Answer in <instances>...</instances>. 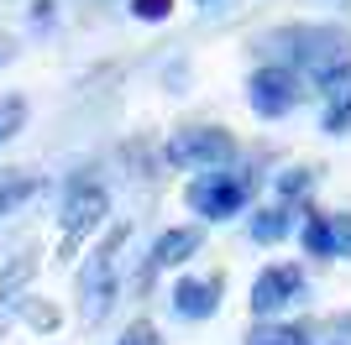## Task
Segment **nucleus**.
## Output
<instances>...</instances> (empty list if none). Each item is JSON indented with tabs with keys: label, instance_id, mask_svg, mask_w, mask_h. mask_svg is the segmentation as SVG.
Here are the masks:
<instances>
[{
	"label": "nucleus",
	"instance_id": "obj_20",
	"mask_svg": "<svg viewBox=\"0 0 351 345\" xmlns=\"http://www.w3.org/2000/svg\"><path fill=\"white\" fill-rule=\"evenodd\" d=\"M336 225V257H351V215H330Z\"/></svg>",
	"mask_w": 351,
	"mask_h": 345
},
{
	"label": "nucleus",
	"instance_id": "obj_23",
	"mask_svg": "<svg viewBox=\"0 0 351 345\" xmlns=\"http://www.w3.org/2000/svg\"><path fill=\"white\" fill-rule=\"evenodd\" d=\"M194 5H215V0H194Z\"/></svg>",
	"mask_w": 351,
	"mask_h": 345
},
{
	"label": "nucleus",
	"instance_id": "obj_10",
	"mask_svg": "<svg viewBox=\"0 0 351 345\" xmlns=\"http://www.w3.org/2000/svg\"><path fill=\"white\" fill-rule=\"evenodd\" d=\"M199 251H205V230H199V225H173V230H162L158 241H152L147 277L158 272V267H184V261L199 257Z\"/></svg>",
	"mask_w": 351,
	"mask_h": 345
},
{
	"label": "nucleus",
	"instance_id": "obj_17",
	"mask_svg": "<svg viewBox=\"0 0 351 345\" xmlns=\"http://www.w3.org/2000/svg\"><path fill=\"white\" fill-rule=\"evenodd\" d=\"M21 319H27L37 335H53V330H58V309H47V303L32 298V293H27V303H21Z\"/></svg>",
	"mask_w": 351,
	"mask_h": 345
},
{
	"label": "nucleus",
	"instance_id": "obj_8",
	"mask_svg": "<svg viewBox=\"0 0 351 345\" xmlns=\"http://www.w3.org/2000/svg\"><path fill=\"white\" fill-rule=\"evenodd\" d=\"M32 277H37V257H32V251H21V257H11L5 267H0V340H5V330L21 319V303H27Z\"/></svg>",
	"mask_w": 351,
	"mask_h": 345
},
{
	"label": "nucleus",
	"instance_id": "obj_6",
	"mask_svg": "<svg viewBox=\"0 0 351 345\" xmlns=\"http://www.w3.org/2000/svg\"><path fill=\"white\" fill-rule=\"evenodd\" d=\"M299 100H304V84H299V73H293L289 63H263V68L247 79V105H252V115H263V120H283Z\"/></svg>",
	"mask_w": 351,
	"mask_h": 345
},
{
	"label": "nucleus",
	"instance_id": "obj_7",
	"mask_svg": "<svg viewBox=\"0 0 351 345\" xmlns=\"http://www.w3.org/2000/svg\"><path fill=\"white\" fill-rule=\"evenodd\" d=\"M304 267H293V261H273V267H263L257 272V283H252V314L257 319H278L283 309H293V303L304 298Z\"/></svg>",
	"mask_w": 351,
	"mask_h": 345
},
{
	"label": "nucleus",
	"instance_id": "obj_19",
	"mask_svg": "<svg viewBox=\"0 0 351 345\" xmlns=\"http://www.w3.org/2000/svg\"><path fill=\"white\" fill-rule=\"evenodd\" d=\"M132 16L136 21H168V16H173V0H132Z\"/></svg>",
	"mask_w": 351,
	"mask_h": 345
},
{
	"label": "nucleus",
	"instance_id": "obj_16",
	"mask_svg": "<svg viewBox=\"0 0 351 345\" xmlns=\"http://www.w3.org/2000/svg\"><path fill=\"white\" fill-rule=\"evenodd\" d=\"M16 131H27V100L21 94H0V146L11 142Z\"/></svg>",
	"mask_w": 351,
	"mask_h": 345
},
{
	"label": "nucleus",
	"instance_id": "obj_1",
	"mask_svg": "<svg viewBox=\"0 0 351 345\" xmlns=\"http://www.w3.org/2000/svg\"><path fill=\"white\" fill-rule=\"evenodd\" d=\"M278 47H283V63L293 73H304L325 94L351 84V37L341 27H283Z\"/></svg>",
	"mask_w": 351,
	"mask_h": 345
},
{
	"label": "nucleus",
	"instance_id": "obj_14",
	"mask_svg": "<svg viewBox=\"0 0 351 345\" xmlns=\"http://www.w3.org/2000/svg\"><path fill=\"white\" fill-rule=\"evenodd\" d=\"M325 131L330 136H351V84H341V89H330L325 94Z\"/></svg>",
	"mask_w": 351,
	"mask_h": 345
},
{
	"label": "nucleus",
	"instance_id": "obj_2",
	"mask_svg": "<svg viewBox=\"0 0 351 345\" xmlns=\"http://www.w3.org/2000/svg\"><path fill=\"white\" fill-rule=\"evenodd\" d=\"M132 230L116 225L95 251H89L84 272H79V319L84 324H100L110 309H116V293H121V246H126Z\"/></svg>",
	"mask_w": 351,
	"mask_h": 345
},
{
	"label": "nucleus",
	"instance_id": "obj_9",
	"mask_svg": "<svg viewBox=\"0 0 351 345\" xmlns=\"http://www.w3.org/2000/svg\"><path fill=\"white\" fill-rule=\"evenodd\" d=\"M220 293H226V283H220L215 272H210V277H184V283L173 288V314H178V319H194V324H205V319H215Z\"/></svg>",
	"mask_w": 351,
	"mask_h": 345
},
{
	"label": "nucleus",
	"instance_id": "obj_12",
	"mask_svg": "<svg viewBox=\"0 0 351 345\" xmlns=\"http://www.w3.org/2000/svg\"><path fill=\"white\" fill-rule=\"evenodd\" d=\"M37 188H43V178H32V172H5V178H0V220L21 215V209L37 199Z\"/></svg>",
	"mask_w": 351,
	"mask_h": 345
},
{
	"label": "nucleus",
	"instance_id": "obj_4",
	"mask_svg": "<svg viewBox=\"0 0 351 345\" xmlns=\"http://www.w3.org/2000/svg\"><path fill=\"white\" fill-rule=\"evenodd\" d=\"M252 188L257 183H252L247 172H210V168H199V178L189 183V209L205 215V220H236V215H247Z\"/></svg>",
	"mask_w": 351,
	"mask_h": 345
},
{
	"label": "nucleus",
	"instance_id": "obj_11",
	"mask_svg": "<svg viewBox=\"0 0 351 345\" xmlns=\"http://www.w3.org/2000/svg\"><path fill=\"white\" fill-rule=\"evenodd\" d=\"M247 230H252V241H257V246H278V241H289V235H293V209H289V204L257 209Z\"/></svg>",
	"mask_w": 351,
	"mask_h": 345
},
{
	"label": "nucleus",
	"instance_id": "obj_18",
	"mask_svg": "<svg viewBox=\"0 0 351 345\" xmlns=\"http://www.w3.org/2000/svg\"><path fill=\"white\" fill-rule=\"evenodd\" d=\"M116 345H162V335H158L152 319H136V324H126V335H121Z\"/></svg>",
	"mask_w": 351,
	"mask_h": 345
},
{
	"label": "nucleus",
	"instance_id": "obj_22",
	"mask_svg": "<svg viewBox=\"0 0 351 345\" xmlns=\"http://www.w3.org/2000/svg\"><path fill=\"white\" fill-rule=\"evenodd\" d=\"M11 58H16V47L5 42V37H0V68H5V63H11Z\"/></svg>",
	"mask_w": 351,
	"mask_h": 345
},
{
	"label": "nucleus",
	"instance_id": "obj_21",
	"mask_svg": "<svg viewBox=\"0 0 351 345\" xmlns=\"http://www.w3.org/2000/svg\"><path fill=\"white\" fill-rule=\"evenodd\" d=\"M304 188H309V172H304V168H293L289 178H283V183H278V194H283V199H299Z\"/></svg>",
	"mask_w": 351,
	"mask_h": 345
},
{
	"label": "nucleus",
	"instance_id": "obj_3",
	"mask_svg": "<svg viewBox=\"0 0 351 345\" xmlns=\"http://www.w3.org/2000/svg\"><path fill=\"white\" fill-rule=\"evenodd\" d=\"M105 215H110V194H105V183H95V178H73L69 188H63V209H58V257L69 261L79 246H84V235H95V230L105 225Z\"/></svg>",
	"mask_w": 351,
	"mask_h": 345
},
{
	"label": "nucleus",
	"instance_id": "obj_15",
	"mask_svg": "<svg viewBox=\"0 0 351 345\" xmlns=\"http://www.w3.org/2000/svg\"><path fill=\"white\" fill-rule=\"evenodd\" d=\"M247 345H304V330H293V324H278V319H263V324H252Z\"/></svg>",
	"mask_w": 351,
	"mask_h": 345
},
{
	"label": "nucleus",
	"instance_id": "obj_13",
	"mask_svg": "<svg viewBox=\"0 0 351 345\" xmlns=\"http://www.w3.org/2000/svg\"><path fill=\"white\" fill-rule=\"evenodd\" d=\"M299 246H304V257H336V225H330V215H309L299 225Z\"/></svg>",
	"mask_w": 351,
	"mask_h": 345
},
{
	"label": "nucleus",
	"instance_id": "obj_5",
	"mask_svg": "<svg viewBox=\"0 0 351 345\" xmlns=\"http://www.w3.org/2000/svg\"><path fill=\"white\" fill-rule=\"evenodd\" d=\"M162 157L173 162V168L184 172H199V168H226V162H236V136L220 126H189V131H173L168 136V146H162Z\"/></svg>",
	"mask_w": 351,
	"mask_h": 345
}]
</instances>
